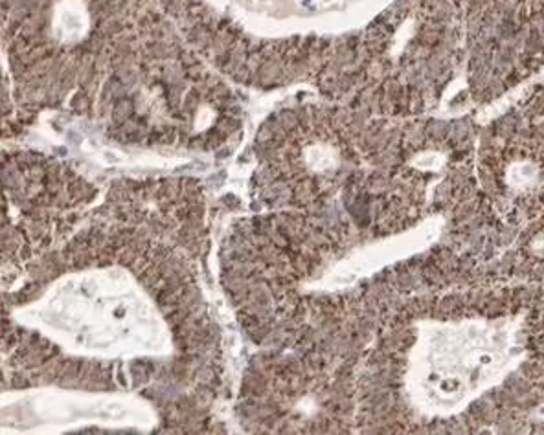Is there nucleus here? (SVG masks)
Segmentation results:
<instances>
[{
    "label": "nucleus",
    "instance_id": "nucleus-1",
    "mask_svg": "<svg viewBox=\"0 0 544 435\" xmlns=\"http://www.w3.org/2000/svg\"><path fill=\"white\" fill-rule=\"evenodd\" d=\"M476 92L487 96L544 61V0H460Z\"/></svg>",
    "mask_w": 544,
    "mask_h": 435
}]
</instances>
